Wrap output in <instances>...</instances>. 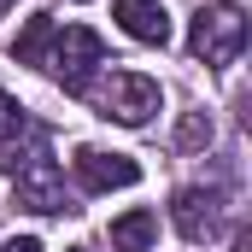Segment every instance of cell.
<instances>
[{
    "mask_svg": "<svg viewBox=\"0 0 252 252\" xmlns=\"http://www.w3.org/2000/svg\"><path fill=\"white\" fill-rule=\"evenodd\" d=\"M247 35H252V24H247V12H241L235 0H205V6L193 12V24H188L193 59H205L211 70H223V64L241 59V53H247Z\"/></svg>",
    "mask_w": 252,
    "mask_h": 252,
    "instance_id": "obj_1",
    "label": "cell"
},
{
    "mask_svg": "<svg viewBox=\"0 0 252 252\" xmlns=\"http://www.w3.org/2000/svg\"><path fill=\"white\" fill-rule=\"evenodd\" d=\"M94 106H100V118H112V124L141 129V124H153V112H164V88H158L153 76H141V70H112V76L100 82Z\"/></svg>",
    "mask_w": 252,
    "mask_h": 252,
    "instance_id": "obj_2",
    "label": "cell"
},
{
    "mask_svg": "<svg viewBox=\"0 0 252 252\" xmlns=\"http://www.w3.org/2000/svg\"><path fill=\"white\" fill-rule=\"evenodd\" d=\"M100 64H106V41H100L94 30H82V24H64V30H53L47 70L64 82V94H88Z\"/></svg>",
    "mask_w": 252,
    "mask_h": 252,
    "instance_id": "obj_3",
    "label": "cell"
},
{
    "mask_svg": "<svg viewBox=\"0 0 252 252\" xmlns=\"http://www.w3.org/2000/svg\"><path fill=\"white\" fill-rule=\"evenodd\" d=\"M12 193H18V205L35 211V217H64V211H76L70 193H64V176H59V164H53V153H30V158L12 170Z\"/></svg>",
    "mask_w": 252,
    "mask_h": 252,
    "instance_id": "obj_4",
    "label": "cell"
},
{
    "mask_svg": "<svg viewBox=\"0 0 252 252\" xmlns=\"http://www.w3.org/2000/svg\"><path fill=\"white\" fill-rule=\"evenodd\" d=\"M170 223H176V235H182L188 247L217 241V229H223V193H217V188H176Z\"/></svg>",
    "mask_w": 252,
    "mask_h": 252,
    "instance_id": "obj_5",
    "label": "cell"
},
{
    "mask_svg": "<svg viewBox=\"0 0 252 252\" xmlns=\"http://www.w3.org/2000/svg\"><path fill=\"white\" fill-rule=\"evenodd\" d=\"M76 182L88 193H112V188H135L141 164L129 153H100V147H76Z\"/></svg>",
    "mask_w": 252,
    "mask_h": 252,
    "instance_id": "obj_6",
    "label": "cell"
},
{
    "mask_svg": "<svg viewBox=\"0 0 252 252\" xmlns=\"http://www.w3.org/2000/svg\"><path fill=\"white\" fill-rule=\"evenodd\" d=\"M112 12H118V30L135 35L141 47H164L170 41V12L158 0H112Z\"/></svg>",
    "mask_w": 252,
    "mask_h": 252,
    "instance_id": "obj_7",
    "label": "cell"
},
{
    "mask_svg": "<svg viewBox=\"0 0 252 252\" xmlns=\"http://www.w3.org/2000/svg\"><path fill=\"white\" fill-rule=\"evenodd\" d=\"M158 241V217L141 205V211H124L118 223H112V252H153Z\"/></svg>",
    "mask_w": 252,
    "mask_h": 252,
    "instance_id": "obj_8",
    "label": "cell"
},
{
    "mask_svg": "<svg viewBox=\"0 0 252 252\" xmlns=\"http://www.w3.org/2000/svg\"><path fill=\"white\" fill-rule=\"evenodd\" d=\"M47 47H53V18H47V12H35V18L24 24V35H18L12 59H18V64H47Z\"/></svg>",
    "mask_w": 252,
    "mask_h": 252,
    "instance_id": "obj_9",
    "label": "cell"
},
{
    "mask_svg": "<svg viewBox=\"0 0 252 252\" xmlns=\"http://www.w3.org/2000/svg\"><path fill=\"white\" fill-rule=\"evenodd\" d=\"M24 135H30V112H24V106L0 88V153H6V147H18Z\"/></svg>",
    "mask_w": 252,
    "mask_h": 252,
    "instance_id": "obj_10",
    "label": "cell"
},
{
    "mask_svg": "<svg viewBox=\"0 0 252 252\" xmlns=\"http://www.w3.org/2000/svg\"><path fill=\"white\" fill-rule=\"evenodd\" d=\"M176 147H182V153H193V147H211V118H205V112H193L188 124H182V135H176Z\"/></svg>",
    "mask_w": 252,
    "mask_h": 252,
    "instance_id": "obj_11",
    "label": "cell"
},
{
    "mask_svg": "<svg viewBox=\"0 0 252 252\" xmlns=\"http://www.w3.org/2000/svg\"><path fill=\"white\" fill-rule=\"evenodd\" d=\"M0 252H47V247H41L35 235H18V241H6V247H0Z\"/></svg>",
    "mask_w": 252,
    "mask_h": 252,
    "instance_id": "obj_12",
    "label": "cell"
},
{
    "mask_svg": "<svg viewBox=\"0 0 252 252\" xmlns=\"http://www.w3.org/2000/svg\"><path fill=\"white\" fill-rule=\"evenodd\" d=\"M235 252H252V229H241V235H235Z\"/></svg>",
    "mask_w": 252,
    "mask_h": 252,
    "instance_id": "obj_13",
    "label": "cell"
},
{
    "mask_svg": "<svg viewBox=\"0 0 252 252\" xmlns=\"http://www.w3.org/2000/svg\"><path fill=\"white\" fill-rule=\"evenodd\" d=\"M6 12H12V0H0V18H6Z\"/></svg>",
    "mask_w": 252,
    "mask_h": 252,
    "instance_id": "obj_14",
    "label": "cell"
},
{
    "mask_svg": "<svg viewBox=\"0 0 252 252\" xmlns=\"http://www.w3.org/2000/svg\"><path fill=\"white\" fill-rule=\"evenodd\" d=\"M70 252H88V247H70Z\"/></svg>",
    "mask_w": 252,
    "mask_h": 252,
    "instance_id": "obj_15",
    "label": "cell"
}]
</instances>
